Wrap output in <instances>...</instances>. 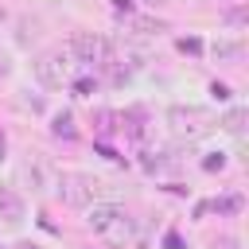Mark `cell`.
<instances>
[{"mask_svg":"<svg viewBox=\"0 0 249 249\" xmlns=\"http://www.w3.org/2000/svg\"><path fill=\"white\" fill-rule=\"evenodd\" d=\"M86 226L97 237L113 241V245H128L132 241V218L117 202H93V206H86Z\"/></svg>","mask_w":249,"mask_h":249,"instance_id":"6da1fadb","label":"cell"},{"mask_svg":"<svg viewBox=\"0 0 249 249\" xmlns=\"http://www.w3.org/2000/svg\"><path fill=\"white\" fill-rule=\"evenodd\" d=\"M105 191H109V183L97 179V175H89V171H66V175H58V195H62V202H70V206H78V210L101 202Z\"/></svg>","mask_w":249,"mask_h":249,"instance_id":"7a4b0ae2","label":"cell"},{"mask_svg":"<svg viewBox=\"0 0 249 249\" xmlns=\"http://www.w3.org/2000/svg\"><path fill=\"white\" fill-rule=\"evenodd\" d=\"M74 54H70V47H51V51H43L39 58H35V78L47 86V89H62L70 78H74Z\"/></svg>","mask_w":249,"mask_h":249,"instance_id":"3957f363","label":"cell"},{"mask_svg":"<svg viewBox=\"0 0 249 249\" xmlns=\"http://www.w3.org/2000/svg\"><path fill=\"white\" fill-rule=\"evenodd\" d=\"M167 124H171V132L179 140H202L214 128V117L202 105H171L167 109Z\"/></svg>","mask_w":249,"mask_h":249,"instance_id":"277c9868","label":"cell"},{"mask_svg":"<svg viewBox=\"0 0 249 249\" xmlns=\"http://www.w3.org/2000/svg\"><path fill=\"white\" fill-rule=\"evenodd\" d=\"M66 47H70V54H74V62H78V66H105V62L113 58L109 43H105L101 35H93V31H78Z\"/></svg>","mask_w":249,"mask_h":249,"instance_id":"5b68a950","label":"cell"},{"mask_svg":"<svg viewBox=\"0 0 249 249\" xmlns=\"http://www.w3.org/2000/svg\"><path fill=\"white\" fill-rule=\"evenodd\" d=\"M19 175H23V183H27L35 195H47V191L54 187V163H51L43 152H27V160H23Z\"/></svg>","mask_w":249,"mask_h":249,"instance_id":"8992f818","label":"cell"},{"mask_svg":"<svg viewBox=\"0 0 249 249\" xmlns=\"http://www.w3.org/2000/svg\"><path fill=\"white\" fill-rule=\"evenodd\" d=\"M23 214H27L23 195L12 191V187H0V226L4 230H19L23 226Z\"/></svg>","mask_w":249,"mask_h":249,"instance_id":"52a82bcc","label":"cell"},{"mask_svg":"<svg viewBox=\"0 0 249 249\" xmlns=\"http://www.w3.org/2000/svg\"><path fill=\"white\" fill-rule=\"evenodd\" d=\"M241 51H245V47H241V39H237V35H233V39H218V43H214V58H218V62H237V58H241Z\"/></svg>","mask_w":249,"mask_h":249,"instance_id":"ba28073f","label":"cell"},{"mask_svg":"<svg viewBox=\"0 0 249 249\" xmlns=\"http://www.w3.org/2000/svg\"><path fill=\"white\" fill-rule=\"evenodd\" d=\"M51 132L58 136V140H74L78 136V128H74V113H54V124H51Z\"/></svg>","mask_w":249,"mask_h":249,"instance_id":"9c48e42d","label":"cell"},{"mask_svg":"<svg viewBox=\"0 0 249 249\" xmlns=\"http://www.w3.org/2000/svg\"><path fill=\"white\" fill-rule=\"evenodd\" d=\"M222 128H226L230 136H241V132H245V109H241V105H233V109L222 117Z\"/></svg>","mask_w":249,"mask_h":249,"instance_id":"30bf717a","label":"cell"},{"mask_svg":"<svg viewBox=\"0 0 249 249\" xmlns=\"http://www.w3.org/2000/svg\"><path fill=\"white\" fill-rule=\"evenodd\" d=\"M19 109H27V113H43V97L31 93V89H19Z\"/></svg>","mask_w":249,"mask_h":249,"instance_id":"8fae6325","label":"cell"},{"mask_svg":"<svg viewBox=\"0 0 249 249\" xmlns=\"http://www.w3.org/2000/svg\"><path fill=\"white\" fill-rule=\"evenodd\" d=\"M202 167H206V171H222V167H226V156H222V152H214V156H210Z\"/></svg>","mask_w":249,"mask_h":249,"instance_id":"7c38bea8","label":"cell"},{"mask_svg":"<svg viewBox=\"0 0 249 249\" xmlns=\"http://www.w3.org/2000/svg\"><path fill=\"white\" fill-rule=\"evenodd\" d=\"M226 23H230V27H241V23H245V8H233V12H226Z\"/></svg>","mask_w":249,"mask_h":249,"instance_id":"4fadbf2b","label":"cell"},{"mask_svg":"<svg viewBox=\"0 0 249 249\" xmlns=\"http://www.w3.org/2000/svg\"><path fill=\"white\" fill-rule=\"evenodd\" d=\"M210 93H214V97H218V101H230V89H226V86H218V82H214V86H210Z\"/></svg>","mask_w":249,"mask_h":249,"instance_id":"5bb4252c","label":"cell"},{"mask_svg":"<svg viewBox=\"0 0 249 249\" xmlns=\"http://www.w3.org/2000/svg\"><path fill=\"white\" fill-rule=\"evenodd\" d=\"M214 249H237V237H218Z\"/></svg>","mask_w":249,"mask_h":249,"instance_id":"9a60e30c","label":"cell"},{"mask_svg":"<svg viewBox=\"0 0 249 249\" xmlns=\"http://www.w3.org/2000/svg\"><path fill=\"white\" fill-rule=\"evenodd\" d=\"M167 249H183V241H179V233H167Z\"/></svg>","mask_w":249,"mask_h":249,"instance_id":"2e32d148","label":"cell"},{"mask_svg":"<svg viewBox=\"0 0 249 249\" xmlns=\"http://www.w3.org/2000/svg\"><path fill=\"white\" fill-rule=\"evenodd\" d=\"M140 4H148V8H163L167 0H140Z\"/></svg>","mask_w":249,"mask_h":249,"instance_id":"e0dca14e","label":"cell"},{"mask_svg":"<svg viewBox=\"0 0 249 249\" xmlns=\"http://www.w3.org/2000/svg\"><path fill=\"white\" fill-rule=\"evenodd\" d=\"M113 4H117V8H124V12L132 8V0H113Z\"/></svg>","mask_w":249,"mask_h":249,"instance_id":"ac0fdd59","label":"cell"},{"mask_svg":"<svg viewBox=\"0 0 249 249\" xmlns=\"http://www.w3.org/2000/svg\"><path fill=\"white\" fill-rule=\"evenodd\" d=\"M0 156H4V136H0Z\"/></svg>","mask_w":249,"mask_h":249,"instance_id":"d6986e66","label":"cell"}]
</instances>
